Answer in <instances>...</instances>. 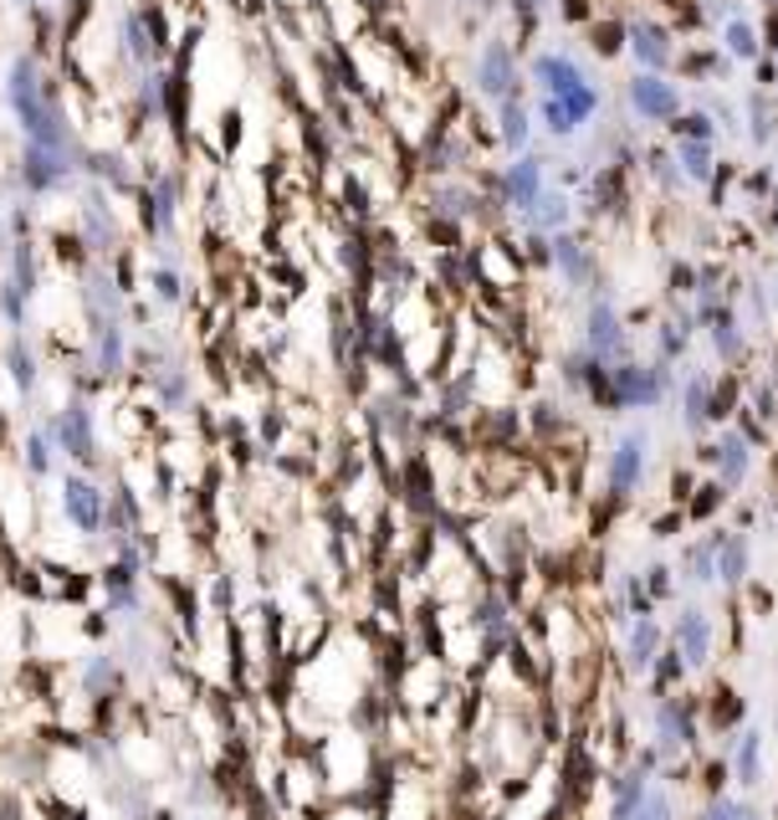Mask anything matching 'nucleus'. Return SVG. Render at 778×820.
<instances>
[{"label":"nucleus","mask_w":778,"mask_h":820,"mask_svg":"<svg viewBox=\"0 0 778 820\" xmlns=\"http://www.w3.org/2000/svg\"><path fill=\"white\" fill-rule=\"evenodd\" d=\"M646 472H650V431L646 426H630L605 457V492L615 498V503H625V498L640 492Z\"/></svg>","instance_id":"nucleus-1"},{"label":"nucleus","mask_w":778,"mask_h":820,"mask_svg":"<svg viewBox=\"0 0 778 820\" xmlns=\"http://www.w3.org/2000/svg\"><path fill=\"white\" fill-rule=\"evenodd\" d=\"M666 364H615L609 370V390H615V410H650L666 400Z\"/></svg>","instance_id":"nucleus-2"},{"label":"nucleus","mask_w":778,"mask_h":820,"mask_svg":"<svg viewBox=\"0 0 778 820\" xmlns=\"http://www.w3.org/2000/svg\"><path fill=\"white\" fill-rule=\"evenodd\" d=\"M697 457H701L707 467H713V477L723 482L727 492L742 488V482H748V472H752V441L742 437V431H723V437L707 441V447H701Z\"/></svg>","instance_id":"nucleus-3"},{"label":"nucleus","mask_w":778,"mask_h":820,"mask_svg":"<svg viewBox=\"0 0 778 820\" xmlns=\"http://www.w3.org/2000/svg\"><path fill=\"white\" fill-rule=\"evenodd\" d=\"M650 718H656V743L666 759L697 743V708H686L681 698H656Z\"/></svg>","instance_id":"nucleus-4"},{"label":"nucleus","mask_w":778,"mask_h":820,"mask_svg":"<svg viewBox=\"0 0 778 820\" xmlns=\"http://www.w3.org/2000/svg\"><path fill=\"white\" fill-rule=\"evenodd\" d=\"M713 641H717V631H713V616H707V610L686 606L681 616H676L671 647L686 657V667H691V672H701V667L713 662Z\"/></svg>","instance_id":"nucleus-5"},{"label":"nucleus","mask_w":778,"mask_h":820,"mask_svg":"<svg viewBox=\"0 0 778 820\" xmlns=\"http://www.w3.org/2000/svg\"><path fill=\"white\" fill-rule=\"evenodd\" d=\"M630 108L646 123H660V119H676L681 98H676V88L666 78H656V72H640V78L630 82Z\"/></svg>","instance_id":"nucleus-6"},{"label":"nucleus","mask_w":778,"mask_h":820,"mask_svg":"<svg viewBox=\"0 0 778 820\" xmlns=\"http://www.w3.org/2000/svg\"><path fill=\"white\" fill-rule=\"evenodd\" d=\"M513 82H517L513 52H507L502 41H487V47H482V57H476V93L502 98V103H507V93H513Z\"/></svg>","instance_id":"nucleus-7"},{"label":"nucleus","mask_w":778,"mask_h":820,"mask_svg":"<svg viewBox=\"0 0 778 820\" xmlns=\"http://www.w3.org/2000/svg\"><path fill=\"white\" fill-rule=\"evenodd\" d=\"M660 651H666V631H660V621H656V616H635L630 636H625V667L640 677V672L656 667Z\"/></svg>","instance_id":"nucleus-8"},{"label":"nucleus","mask_w":778,"mask_h":820,"mask_svg":"<svg viewBox=\"0 0 778 820\" xmlns=\"http://www.w3.org/2000/svg\"><path fill=\"white\" fill-rule=\"evenodd\" d=\"M727 764L748 790L764 780V728H738V739L727 743Z\"/></svg>","instance_id":"nucleus-9"},{"label":"nucleus","mask_w":778,"mask_h":820,"mask_svg":"<svg viewBox=\"0 0 778 820\" xmlns=\"http://www.w3.org/2000/svg\"><path fill=\"white\" fill-rule=\"evenodd\" d=\"M752 574V539L748 533H727L723 529V549H717V580L727 590H742Z\"/></svg>","instance_id":"nucleus-10"},{"label":"nucleus","mask_w":778,"mask_h":820,"mask_svg":"<svg viewBox=\"0 0 778 820\" xmlns=\"http://www.w3.org/2000/svg\"><path fill=\"white\" fill-rule=\"evenodd\" d=\"M589 354H599L609 364V359H620L625 354V329H620V318H615V308L609 303H594L589 308Z\"/></svg>","instance_id":"nucleus-11"},{"label":"nucleus","mask_w":778,"mask_h":820,"mask_svg":"<svg viewBox=\"0 0 778 820\" xmlns=\"http://www.w3.org/2000/svg\"><path fill=\"white\" fill-rule=\"evenodd\" d=\"M533 78L543 82V93H548V98H564V93H574V88L589 82L574 57H558V52H543L538 62H533Z\"/></svg>","instance_id":"nucleus-12"},{"label":"nucleus","mask_w":778,"mask_h":820,"mask_svg":"<svg viewBox=\"0 0 778 820\" xmlns=\"http://www.w3.org/2000/svg\"><path fill=\"white\" fill-rule=\"evenodd\" d=\"M713 396H717V384L707 380V374H691V380L681 384V426L691 437L713 426Z\"/></svg>","instance_id":"nucleus-13"},{"label":"nucleus","mask_w":778,"mask_h":820,"mask_svg":"<svg viewBox=\"0 0 778 820\" xmlns=\"http://www.w3.org/2000/svg\"><path fill=\"white\" fill-rule=\"evenodd\" d=\"M646 794H650V774L640 764H630L615 780V794H609V820H635L640 806H646Z\"/></svg>","instance_id":"nucleus-14"},{"label":"nucleus","mask_w":778,"mask_h":820,"mask_svg":"<svg viewBox=\"0 0 778 820\" xmlns=\"http://www.w3.org/2000/svg\"><path fill=\"white\" fill-rule=\"evenodd\" d=\"M472 626H476L482 636H487V647H502V641H513V610H507V600H502V596H492V590L472 606Z\"/></svg>","instance_id":"nucleus-15"},{"label":"nucleus","mask_w":778,"mask_h":820,"mask_svg":"<svg viewBox=\"0 0 778 820\" xmlns=\"http://www.w3.org/2000/svg\"><path fill=\"white\" fill-rule=\"evenodd\" d=\"M543 196V164L538 159H517L513 170H507V200H513L517 211H533Z\"/></svg>","instance_id":"nucleus-16"},{"label":"nucleus","mask_w":778,"mask_h":820,"mask_svg":"<svg viewBox=\"0 0 778 820\" xmlns=\"http://www.w3.org/2000/svg\"><path fill=\"white\" fill-rule=\"evenodd\" d=\"M717 549H723V533L691 543V549H686V580H691V584H713L717 580Z\"/></svg>","instance_id":"nucleus-17"},{"label":"nucleus","mask_w":778,"mask_h":820,"mask_svg":"<svg viewBox=\"0 0 778 820\" xmlns=\"http://www.w3.org/2000/svg\"><path fill=\"white\" fill-rule=\"evenodd\" d=\"M686 672H691V667H686L681 651H676V647L660 651L656 667H650V688H656V698H671V688H681Z\"/></svg>","instance_id":"nucleus-18"},{"label":"nucleus","mask_w":778,"mask_h":820,"mask_svg":"<svg viewBox=\"0 0 778 820\" xmlns=\"http://www.w3.org/2000/svg\"><path fill=\"white\" fill-rule=\"evenodd\" d=\"M742 713H748V702H742L732 688H717V692H713V702H707V723H713L717 733H727V728H738V723H742Z\"/></svg>","instance_id":"nucleus-19"},{"label":"nucleus","mask_w":778,"mask_h":820,"mask_svg":"<svg viewBox=\"0 0 778 820\" xmlns=\"http://www.w3.org/2000/svg\"><path fill=\"white\" fill-rule=\"evenodd\" d=\"M67 513H72V523H78V529H98L103 503H98V492L88 488V482H72V488H67Z\"/></svg>","instance_id":"nucleus-20"},{"label":"nucleus","mask_w":778,"mask_h":820,"mask_svg":"<svg viewBox=\"0 0 778 820\" xmlns=\"http://www.w3.org/2000/svg\"><path fill=\"white\" fill-rule=\"evenodd\" d=\"M630 41H635V57H640L650 72L671 62V47H666V31H660V27H635Z\"/></svg>","instance_id":"nucleus-21"},{"label":"nucleus","mask_w":778,"mask_h":820,"mask_svg":"<svg viewBox=\"0 0 778 820\" xmlns=\"http://www.w3.org/2000/svg\"><path fill=\"white\" fill-rule=\"evenodd\" d=\"M723 503H727V488L713 477V482H701V488H697V498H686V518H697V523H707V518H713Z\"/></svg>","instance_id":"nucleus-22"},{"label":"nucleus","mask_w":778,"mask_h":820,"mask_svg":"<svg viewBox=\"0 0 778 820\" xmlns=\"http://www.w3.org/2000/svg\"><path fill=\"white\" fill-rule=\"evenodd\" d=\"M676 164H681L691 180H713V154H707V144H701V139H681V149H676Z\"/></svg>","instance_id":"nucleus-23"},{"label":"nucleus","mask_w":778,"mask_h":820,"mask_svg":"<svg viewBox=\"0 0 778 820\" xmlns=\"http://www.w3.org/2000/svg\"><path fill=\"white\" fill-rule=\"evenodd\" d=\"M713 344H717V354H723L727 364H738V359H742V333H738V323H732L727 313L713 318Z\"/></svg>","instance_id":"nucleus-24"},{"label":"nucleus","mask_w":778,"mask_h":820,"mask_svg":"<svg viewBox=\"0 0 778 820\" xmlns=\"http://www.w3.org/2000/svg\"><path fill=\"white\" fill-rule=\"evenodd\" d=\"M502 144L507 149L528 144V113H523V103H502Z\"/></svg>","instance_id":"nucleus-25"},{"label":"nucleus","mask_w":778,"mask_h":820,"mask_svg":"<svg viewBox=\"0 0 778 820\" xmlns=\"http://www.w3.org/2000/svg\"><path fill=\"white\" fill-rule=\"evenodd\" d=\"M554 257H558V267H564V278H574V282H579L584 272H589V257H584L579 241L558 237V241H554Z\"/></svg>","instance_id":"nucleus-26"},{"label":"nucleus","mask_w":778,"mask_h":820,"mask_svg":"<svg viewBox=\"0 0 778 820\" xmlns=\"http://www.w3.org/2000/svg\"><path fill=\"white\" fill-rule=\"evenodd\" d=\"M528 216L543 226V231H558V226L568 221V200L564 196H538V206H533Z\"/></svg>","instance_id":"nucleus-27"},{"label":"nucleus","mask_w":778,"mask_h":820,"mask_svg":"<svg viewBox=\"0 0 778 820\" xmlns=\"http://www.w3.org/2000/svg\"><path fill=\"white\" fill-rule=\"evenodd\" d=\"M723 41H727V52L732 57H758V37H752L748 21H732V27L723 31Z\"/></svg>","instance_id":"nucleus-28"},{"label":"nucleus","mask_w":778,"mask_h":820,"mask_svg":"<svg viewBox=\"0 0 778 820\" xmlns=\"http://www.w3.org/2000/svg\"><path fill=\"white\" fill-rule=\"evenodd\" d=\"M635 820H676V800H671V790H656V784H650L646 806H640V816H635Z\"/></svg>","instance_id":"nucleus-29"},{"label":"nucleus","mask_w":778,"mask_h":820,"mask_svg":"<svg viewBox=\"0 0 778 820\" xmlns=\"http://www.w3.org/2000/svg\"><path fill=\"white\" fill-rule=\"evenodd\" d=\"M697 820H742V800H732V794H713V800L701 806Z\"/></svg>","instance_id":"nucleus-30"},{"label":"nucleus","mask_w":778,"mask_h":820,"mask_svg":"<svg viewBox=\"0 0 778 820\" xmlns=\"http://www.w3.org/2000/svg\"><path fill=\"white\" fill-rule=\"evenodd\" d=\"M533 431H538V437H554V431H564V410L548 406V400H543V406H533Z\"/></svg>","instance_id":"nucleus-31"},{"label":"nucleus","mask_w":778,"mask_h":820,"mask_svg":"<svg viewBox=\"0 0 778 820\" xmlns=\"http://www.w3.org/2000/svg\"><path fill=\"white\" fill-rule=\"evenodd\" d=\"M671 574H676L671 564H650V569H646V590H650V600H666V596H671Z\"/></svg>","instance_id":"nucleus-32"},{"label":"nucleus","mask_w":778,"mask_h":820,"mask_svg":"<svg viewBox=\"0 0 778 820\" xmlns=\"http://www.w3.org/2000/svg\"><path fill=\"white\" fill-rule=\"evenodd\" d=\"M742 820H768V816H764L758 806H752V800H742Z\"/></svg>","instance_id":"nucleus-33"},{"label":"nucleus","mask_w":778,"mask_h":820,"mask_svg":"<svg viewBox=\"0 0 778 820\" xmlns=\"http://www.w3.org/2000/svg\"><path fill=\"white\" fill-rule=\"evenodd\" d=\"M774 728H778V708H774Z\"/></svg>","instance_id":"nucleus-34"}]
</instances>
